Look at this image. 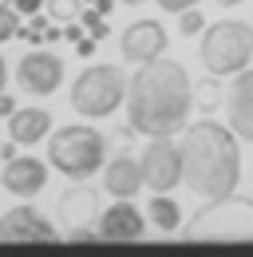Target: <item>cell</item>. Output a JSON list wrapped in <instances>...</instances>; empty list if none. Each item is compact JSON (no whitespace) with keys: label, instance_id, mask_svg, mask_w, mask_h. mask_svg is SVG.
I'll list each match as a JSON object with an SVG mask.
<instances>
[{"label":"cell","instance_id":"17","mask_svg":"<svg viewBox=\"0 0 253 257\" xmlns=\"http://www.w3.org/2000/svg\"><path fill=\"white\" fill-rule=\"evenodd\" d=\"M60 214L67 222H91L95 218V194L91 190H67L60 198Z\"/></svg>","mask_w":253,"mask_h":257},{"label":"cell","instance_id":"22","mask_svg":"<svg viewBox=\"0 0 253 257\" xmlns=\"http://www.w3.org/2000/svg\"><path fill=\"white\" fill-rule=\"evenodd\" d=\"M194 103H198L202 111H214V107H218V83H214V75L198 87V99H194Z\"/></svg>","mask_w":253,"mask_h":257},{"label":"cell","instance_id":"3","mask_svg":"<svg viewBox=\"0 0 253 257\" xmlns=\"http://www.w3.org/2000/svg\"><path fill=\"white\" fill-rule=\"evenodd\" d=\"M48 162L63 178H91L107 162V139L95 127H60L48 139Z\"/></svg>","mask_w":253,"mask_h":257},{"label":"cell","instance_id":"20","mask_svg":"<svg viewBox=\"0 0 253 257\" xmlns=\"http://www.w3.org/2000/svg\"><path fill=\"white\" fill-rule=\"evenodd\" d=\"M16 32H20V12L12 4H0V44L16 40Z\"/></svg>","mask_w":253,"mask_h":257},{"label":"cell","instance_id":"26","mask_svg":"<svg viewBox=\"0 0 253 257\" xmlns=\"http://www.w3.org/2000/svg\"><path fill=\"white\" fill-rule=\"evenodd\" d=\"M12 111H16V95H4V91H0V115L8 119Z\"/></svg>","mask_w":253,"mask_h":257},{"label":"cell","instance_id":"25","mask_svg":"<svg viewBox=\"0 0 253 257\" xmlns=\"http://www.w3.org/2000/svg\"><path fill=\"white\" fill-rule=\"evenodd\" d=\"M194 4H198V0H158V8H166V12H174V16H178L182 8H194Z\"/></svg>","mask_w":253,"mask_h":257},{"label":"cell","instance_id":"19","mask_svg":"<svg viewBox=\"0 0 253 257\" xmlns=\"http://www.w3.org/2000/svg\"><path fill=\"white\" fill-rule=\"evenodd\" d=\"M202 28H206V16H202L198 8H182V12H178V32L186 36V40H190V36H198Z\"/></svg>","mask_w":253,"mask_h":257},{"label":"cell","instance_id":"11","mask_svg":"<svg viewBox=\"0 0 253 257\" xmlns=\"http://www.w3.org/2000/svg\"><path fill=\"white\" fill-rule=\"evenodd\" d=\"M225 115H229V131L241 143H253V67L233 75V87L225 91Z\"/></svg>","mask_w":253,"mask_h":257},{"label":"cell","instance_id":"21","mask_svg":"<svg viewBox=\"0 0 253 257\" xmlns=\"http://www.w3.org/2000/svg\"><path fill=\"white\" fill-rule=\"evenodd\" d=\"M48 12H52V20H79V0H48Z\"/></svg>","mask_w":253,"mask_h":257},{"label":"cell","instance_id":"23","mask_svg":"<svg viewBox=\"0 0 253 257\" xmlns=\"http://www.w3.org/2000/svg\"><path fill=\"white\" fill-rule=\"evenodd\" d=\"M12 8H16L20 16H32V12H40V8H44V0H12Z\"/></svg>","mask_w":253,"mask_h":257},{"label":"cell","instance_id":"9","mask_svg":"<svg viewBox=\"0 0 253 257\" xmlns=\"http://www.w3.org/2000/svg\"><path fill=\"white\" fill-rule=\"evenodd\" d=\"M166 44H170V36L158 20H135L119 36V52H123L126 64H151L158 56H166Z\"/></svg>","mask_w":253,"mask_h":257},{"label":"cell","instance_id":"30","mask_svg":"<svg viewBox=\"0 0 253 257\" xmlns=\"http://www.w3.org/2000/svg\"><path fill=\"white\" fill-rule=\"evenodd\" d=\"M4 79H8V71H4V60H0V91H4Z\"/></svg>","mask_w":253,"mask_h":257},{"label":"cell","instance_id":"14","mask_svg":"<svg viewBox=\"0 0 253 257\" xmlns=\"http://www.w3.org/2000/svg\"><path fill=\"white\" fill-rule=\"evenodd\" d=\"M103 190L111 198H135L143 190V166L131 155H115L111 162H103Z\"/></svg>","mask_w":253,"mask_h":257},{"label":"cell","instance_id":"6","mask_svg":"<svg viewBox=\"0 0 253 257\" xmlns=\"http://www.w3.org/2000/svg\"><path fill=\"white\" fill-rule=\"evenodd\" d=\"M186 237H253V198L225 194V198H206V206L194 214Z\"/></svg>","mask_w":253,"mask_h":257},{"label":"cell","instance_id":"29","mask_svg":"<svg viewBox=\"0 0 253 257\" xmlns=\"http://www.w3.org/2000/svg\"><path fill=\"white\" fill-rule=\"evenodd\" d=\"M91 8H95V12H103V16H111V8H115V0H95Z\"/></svg>","mask_w":253,"mask_h":257},{"label":"cell","instance_id":"13","mask_svg":"<svg viewBox=\"0 0 253 257\" xmlns=\"http://www.w3.org/2000/svg\"><path fill=\"white\" fill-rule=\"evenodd\" d=\"M0 182H4V190L20 194V198H36V194L48 186V162H40V159H8Z\"/></svg>","mask_w":253,"mask_h":257},{"label":"cell","instance_id":"1","mask_svg":"<svg viewBox=\"0 0 253 257\" xmlns=\"http://www.w3.org/2000/svg\"><path fill=\"white\" fill-rule=\"evenodd\" d=\"M194 83L174 60H151L126 83V119L139 135H178L190 123Z\"/></svg>","mask_w":253,"mask_h":257},{"label":"cell","instance_id":"10","mask_svg":"<svg viewBox=\"0 0 253 257\" xmlns=\"http://www.w3.org/2000/svg\"><path fill=\"white\" fill-rule=\"evenodd\" d=\"M0 241H16V245L44 241V245H52V241H60V233H56V225L48 222L40 210H32V206H12V210L4 214V222H0Z\"/></svg>","mask_w":253,"mask_h":257},{"label":"cell","instance_id":"32","mask_svg":"<svg viewBox=\"0 0 253 257\" xmlns=\"http://www.w3.org/2000/svg\"><path fill=\"white\" fill-rule=\"evenodd\" d=\"M123 4H147V0H123Z\"/></svg>","mask_w":253,"mask_h":257},{"label":"cell","instance_id":"12","mask_svg":"<svg viewBox=\"0 0 253 257\" xmlns=\"http://www.w3.org/2000/svg\"><path fill=\"white\" fill-rule=\"evenodd\" d=\"M143 233H147V222H143V214L131 206V198H119V202L107 206L103 218H99V237H103V241H139Z\"/></svg>","mask_w":253,"mask_h":257},{"label":"cell","instance_id":"33","mask_svg":"<svg viewBox=\"0 0 253 257\" xmlns=\"http://www.w3.org/2000/svg\"><path fill=\"white\" fill-rule=\"evenodd\" d=\"M87 4H95V0H87Z\"/></svg>","mask_w":253,"mask_h":257},{"label":"cell","instance_id":"5","mask_svg":"<svg viewBox=\"0 0 253 257\" xmlns=\"http://www.w3.org/2000/svg\"><path fill=\"white\" fill-rule=\"evenodd\" d=\"M126 99V75L115 64H95L71 83V107L83 119H107Z\"/></svg>","mask_w":253,"mask_h":257},{"label":"cell","instance_id":"15","mask_svg":"<svg viewBox=\"0 0 253 257\" xmlns=\"http://www.w3.org/2000/svg\"><path fill=\"white\" fill-rule=\"evenodd\" d=\"M48 131H52V115H48L44 107H16V111L8 115V135H12L16 147H36V143H44Z\"/></svg>","mask_w":253,"mask_h":257},{"label":"cell","instance_id":"16","mask_svg":"<svg viewBox=\"0 0 253 257\" xmlns=\"http://www.w3.org/2000/svg\"><path fill=\"white\" fill-rule=\"evenodd\" d=\"M147 218L158 225V233H174L182 225V206L170 198V194H155L151 206H147Z\"/></svg>","mask_w":253,"mask_h":257},{"label":"cell","instance_id":"18","mask_svg":"<svg viewBox=\"0 0 253 257\" xmlns=\"http://www.w3.org/2000/svg\"><path fill=\"white\" fill-rule=\"evenodd\" d=\"M79 24H83V32L87 36H95L99 44L111 36V24H107V16L103 12H95V8H87V12H79Z\"/></svg>","mask_w":253,"mask_h":257},{"label":"cell","instance_id":"31","mask_svg":"<svg viewBox=\"0 0 253 257\" xmlns=\"http://www.w3.org/2000/svg\"><path fill=\"white\" fill-rule=\"evenodd\" d=\"M221 8H233V4H241V0H218Z\"/></svg>","mask_w":253,"mask_h":257},{"label":"cell","instance_id":"7","mask_svg":"<svg viewBox=\"0 0 253 257\" xmlns=\"http://www.w3.org/2000/svg\"><path fill=\"white\" fill-rule=\"evenodd\" d=\"M143 166V186L155 194H166L182 182V147L170 139V135H155L147 143V151L139 155Z\"/></svg>","mask_w":253,"mask_h":257},{"label":"cell","instance_id":"2","mask_svg":"<svg viewBox=\"0 0 253 257\" xmlns=\"http://www.w3.org/2000/svg\"><path fill=\"white\" fill-rule=\"evenodd\" d=\"M182 178L202 198H225L241 182V151L237 135L214 119L182 127Z\"/></svg>","mask_w":253,"mask_h":257},{"label":"cell","instance_id":"8","mask_svg":"<svg viewBox=\"0 0 253 257\" xmlns=\"http://www.w3.org/2000/svg\"><path fill=\"white\" fill-rule=\"evenodd\" d=\"M16 83L28 95H52V91H60V83H63V60L52 56V52L32 48L28 56L16 64Z\"/></svg>","mask_w":253,"mask_h":257},{"label":"cell","instance_id":"28","mask_svg":"<svg viewBox=\"0 0 253 257\" xmlns=\"http://www.w3.org/2000/svg\"><path fill=\"white\" fill-rule=\"evenodd\" d=\"M0 159H16V143H12V139L0 143Z\"/></svg>","mask_w":253,"mask_h":257},{"label":"cell","instance_id":"24","mask_svg":"<svg viewBox=\"0 0 253 257\" xmlns=\"http://www.w3.org/2000/svg\"><path fill=\"white\" fill-rule=\"evenodd\" d=\"M95 44H99L95 36H79V40H75V52H79V56L87 60V56H95Z\"/></svg>","mask_w":253,"mask_h":257},{"label":"cell","instance_id":"27","mask_svg":"<svg viewBox=\"0 0 253 257\" xmlns=\"http://www.w3.org/2000/svg\"><path fill=\"white\" fill-rule=\"evenodd\" d=\"M67 241H95V233H91V229H71Z\"/></svg>","mask_w":253,"mask_h":257},{"label":"cell","instance_id":"4","mask_svg":"<svg viewBox=\"0 0 253 257\" xmlns=\"http://www.w3.org/2000/svg\"><path fill=\"white\" fill-rule=\"evenodd\" d=\"M253 60V24L245 20H218L202 28V64L206 71L218 75H237Z\"/></svg>","mask_w":253,"mask_h":257}]
</instances>
